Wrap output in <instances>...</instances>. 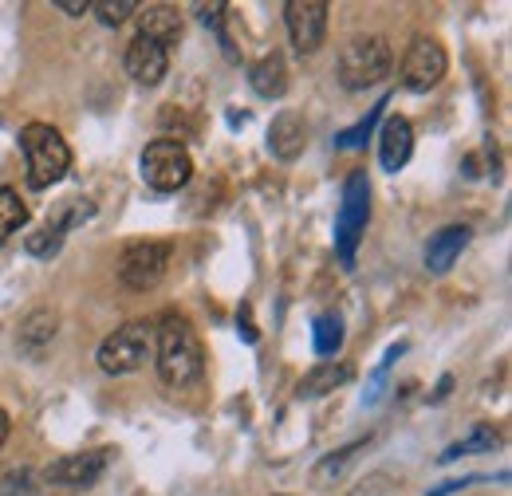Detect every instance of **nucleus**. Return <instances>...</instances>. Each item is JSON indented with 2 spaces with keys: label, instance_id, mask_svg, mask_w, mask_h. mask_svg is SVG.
<instances>
[{
  "label": "nucleus",
  "instance_id": "obj_3",
  "mask_svg": "<svg viewBox=\"0 0 512 496\" xmlns=\"http://www.w3.org/2000/svg\"><path fill=\"white\" fill-rule=\"evenodd\" d=\"M390 67H394V52H390V44L383 36H359V40H351L343 48L335 75H339V83L347 91H367V87L383 83L390 75Z\"/></svg>",
  "mask_w": 512,
  "mask_h": 496
},
{
  "label": "nucleus",
  "instance_id": "obj_29",
  "mask_svg": "<svg viewBox=\"0 0 512 496\" xmlns=\"http://www.w3.org/2000/svg\"><path fill=\"white\" fill-rule=\"evenodd\" d=\"M56 8L67 12V16H83V12H91V4H87V0H56Z\"/></svg>",
  "mask_w": 512,
  "mask_h": 496
},
{
  "label": "nucleus",
  "instance_id": "obj_17",
  "mask_svg": "<svg viewBox=\"0 0 512 496\" xmlns=\"http://www.w3.org/2000/svg\"><path fill=\"white\" fill-rule=\"evenodd\" d=\"M351 367L347 363H335V359H323L316 363L312 371L300 378V398H320L327 390H335V386H343V382H351Z\"/></svg>",
  "mask_w": 512,
  "mask_h": 496
},
{
  "label": "nucleus",
  "instance_id": "obj_22",
  "mask_svg": "<svg viewBox=\"0 0 512 496\" xmlns=\"http://www.w3.org/2000/svg\"><path fill=\"white\" fill-rule=\"evenodd\" d=\"M501 445V437H497V430H489V426H477L473 434L465 437V441H453L446 453L438 457L442 465H449V461H457V457H469V453H493Z\"/></svg>",
  "mask_w": 512,
  "mask_h": 496
},
{
  "label": "nucleus",
  "instance_id": "obj_26",
  "mask_svg": "<svg viewBox=\"0 0 512 496\" xmlns=\"http://www.w3.org/2000/svg\"><path fill=\"white\" fill-rule=\"evenodd\" d=\"M91 8L99 12V20H103V24H111V28H119L123 20H130V16L138 12V0H95Z\"/></svg>",
  "mask_w": 512,
  "mask_h": 496
},
{
  "label": "nucleus",
  "instance_id": "obj_30",
  "mask_svg": "<svg viewBox=\"0 0 512 496\" xmlns=\"http://www.w3.org/2000/svg\"><path fill=\"white\" fill-rule=\"evenodd\" d=\"M237 323H241V339H245V343H256V327H253V319H249V308H241V319H237Z\"/></svg>",
  "mask_w": 512,
  "mask_h": 496
},
{
  "label": "nucleus",
  "instance_id": "obj_18",
  "mask_svg": "<svg viewBox=\"0 0 512 496\" xmlns=\"http://www.w3.org/2000/svg\"><path fill=\"white\" fill-rule=\"evenodd\" d=\"M52 339H56V315L52 311H32L20 323V351H28V355H40Z\"/></svg>",
  "mask_w": 512,
  "mask_h": 496
},
{
  "label": "nucleus",
  "instance_id": "obj_12",
  "mask_svg": "<svg viewBox=\"0 0 512 496\" xmlns=\"http://www.w3.org/2000/svg\"><path fill=\"white\" fill-rule=\"evenodd\" d=\"M410 154H414V126H410V119H402V115L386 119L383 130H379V162H383V170L398 174L410 162Z\"/></svg>",
  "mask_w": 512,
  "mask_h": 496
},
{
  "label": "nucleus",
  "instance_id": "obj_6",
  "mask_svg": "<svg viewBox=\"0 0 512 496\" xmlns=\"http://www.w3.org/2000/svg\"><path fill=\"white\" fill-rule=\"evenodd\" d=\"M146 359H154V331H150L146 323L115 327V331L99 343V367H103L107 374L142 371Z\"/></svg>",
  "mask_w": 512,
  "mask_h": 496
},
{
  "label": "nucleus",
  "instance_id": "obj_5",
  "mask_svg": "<svg viewBox=\"0 0 512 496\" xmlns=\"http://www.w3.org/2000/svg\"><path fill=\"white\" fill-rule=\"evenodd\" d=\"M138 174H142L146 186L158 189V193H178V189L190 186L193 158L178 138H154L138 158Z\"/></svg>",
  "mask_w": 512,
  "mask_h": 496
},
{
  "label": "nucleus",
  "instance_id": "obj_24",
  "mask_svg": "<svg viewBox=\"0 0 512 496\" xmlns=\"http://www.w3.org/2000/svg\"><path fill=\"white\" fill-rule=\"evenodd\" d=\"M316 355H323V359H335L339 355V347H343V319L335 315V311H327V315H320L316 319Z\"/></svg>",
  "mask_w": 512,
  "mask_h": 496
},
{
  "label": "nucleus",
  "instance_id": "obj_1",
  "mask_svg": "<svg viewBox=\"0 0 512 496\" xmlns=\"http://www.w3.org/2000/svg\"><path fill=\"white\" fill-rule=\"evenodd\" d=\"M154 363H158L162 382L174 386V390L201 382V374H205V351H201L193 327L182 315H166L162 319L158 339H154Z\"/></svg>",
  "mask_w": 512,
  "mask_h": 496
},
{
  "label": "nucleus",
  "instance_id": "obj_14",
  "mask_svg": "<svg viewBox=\"0 0 512 496\" xmlns=\"http://www.w3.org/2000/svg\"><path fill=\"white\" fill-rule=\"evenodd\" d=\"M469 225H446V229H438L430 241H426V268L430 272H449L453 264H457V256L465 252V245H469Z\"/></svg>",
  "mask_w": 512,
  "mask_h": 496
},
{
  "label": "nucleus",
  "instance_id": "obj_28",
  "mask_svg": "<svg viewBox=\"0 0 512 496\" xmlns=\"http://www.w3.org/2000/svg\"><path fill=\"white\" fill-rule=\"evenodd\" d=\"M402 351H406V343H394V347H390V351L383 355L379 371H375V378H371V390L363 394V402H367V406H375V402H379V394H383V378H386V371H390V363H394V359H398Z\"/></svg>",
  "mask_w": 512,
  "mask_h": 496
},
{
  "label": "nucleus",
  "instance_id": "obj_4",
  "mask_svg": "<svg viewBox=\"0 0 512 496\" xmlns=\"http://www.w3.org/2000/svg\"><path fill=\"white\" fill-rule=\"evenodd\" d=\"M367 221H371V182H367V170H355L343 182V201L335 217V252L343 264H355V248L367 233Z\"/></svg>",
  "mask_w": 512,
  "mask_h": 496
},
{
  "label": "nucleus",
  "instance_id": "obj_11",
  "mask_svg": "<svg viewBox=\"0 0 512 496\" xmlns=\"http://www.w3.org/2000/svg\"><path fill=\"white\" fill-rule=\"evenodd\" d=\"M127 75L134 83H142V87H158L162 79H166V71H170V52L162 48V44H154V40H146V36H134L127 44Z\"/></svg>",
  "mask_w": 512,
  "mask_h": 496
},
{
  "label": "nucleus",
  "instance_id": "obj_19",
  "mask_svg": "<svg viewBox=\"0 0 512 496\" xmlns=\"http://www.w3.org/2000/svg\"><path fill=\"white\" fill-rule=\"evenodd\" d=\"M367 441H351V445H343V449H335V453H327L320 465L312 469V485L316 489H327V485H335L343 473H347V465L359 457V449H363Z\"/></svg>",
  "mask_w": 512,
  "mask_h": 496
},
{
  "label": "nucleus",
  "instance_id": "obj_16",
  "mask_svg": "<svg viewBox=\"0 0 512 496\" xmlns=\"http://www.w3.org/2000/svg\"><path fill=\"white\" fill-rule=\"evenodd\" d=\"M249 87H253L260 99H284V91H288V63L284 56H264V60H256L249 67Z\"/></svg>",
  "mask_w": 512,
  "mask_h": 496
},
{
  "label": "nucleus",
  "instance_id": "obj_9",
  "mask_svg": "<svg viewBox=\"0 0 512 496\" xmlns=\"http://www.w3.org/2000/svg\"><path fill=\"white\" fill-rule=\"evenodd\" d=\"M111 465V449H83V453H71L48 465L44 481L48 485H60V489H91Z\"/></svg>",
  "mask_w": 512,
  "mask_h": 496
},
{
  "label": "nucleus",
  "instance_id": "obj_25",
  "mask_svg": "<svg viewBox=\"0 0 512 496\" xmlns=\"http://www.w3.org/2000/svg\"><path fill=\"white\" fill-rule=\"evenodd\" d=\"M197 16H201V24L221 40V48H225V56L229 60H237V48H233V40H229V28H225V4H201L197 8Z\"/></svg>",
  "mask_w": 512,
  "mask_h": 496
},
{
  "label": "nucleus",
  "instance_id": "obj_21",
  "mask_svg": "<svg viewBox=\"0 0 512 496\" xmlns=\"http://www.w3.org/2000/svg\"><path fill=\"white\" fill-rule=\"evenodd\" d=\"M24 225H28V205L12 186H0V245H8L12 233H20Z\"/></svg>",
  "mask_w": 512,
  "mask_h": 496
},
{
  "label": "nucleus",
  "instance_id": "obj_20",
  "mask_svg": "<svg viewBox=\"0 0 512 496\" xmlns=\"http://www.w3.org/2000/svg\"><path fill=\"white\" fill-rule=\"evenodd\" d=\"M386 107H390V95H383V99H379V103H375V107H371V111H367L355 126L339 130V134H335V146H339V150H359V146L375 134V126H379V119L386 115Z\"/></svg>",
  "mask_w": 512,
  "mask_h": 496
},
{
  "label": "nucleus",
  "instance_id": "obj_13",
  "mask_svg": "<svg viewBox=\"0 0 512 496\" xmlns=\"http://www.w3.org/2000/svg\"><path fill=\"white\" fill-rule=\"evenodd\" d=\"M304 142H308V126L296 111H280L272 126H268V150L272 158L280 162H296L304 154Z\"/></svg>",
  "mask_w": 512,
  "mask_h": 496
},
{
  "label": "nucleus",
  "instance_id": "obj_7",
  "mask_svg": "<svg viewBox=\"0 0 512 496\" xmlns=\"http://www.w3.org/2000/svg\"><path fill=\"white\" fill-rule=\"evenodd\" d=\"M446 48L438 44V40H430V36H418L410 48H406V56H402V67H398V75H402V87L406 91H414V95H426L430 87H438L442 83V75H446Z\"/></svg>",
  "mask_w": 512,
  "mask_h": 496
},
{
  "label": "nucleus",
  "instance_id": "obj_10",
  "mask_svg": "<svg viewBox=\"0 0 512 496\" xmlns=\"http://www.w3.org/2000/svg\"><path fill=\"white\" fill-rule=\"evenodd\" d=\"M284 24H288V36H292L296 52L312 56L327 36V4L323 0H288L284 4Z\"/></svg>",
  "mask_w": 512,
  "mask_h": 496
},
{
  "label": "nucleus",
  "instance_id": "obj_27",
  "mask_svg": "<svg viewBox=\"0 0 512 496\" xmlns=\"http://www.w3.org/2000/svg\"><path fill=\"white\" fill-rule=\"evenodd\" d=\"M0 496H36V477L32 469H16L0 477Z\"/></svg>",
  "mask_w": 512,
  "mask_h": 496
},
{
  "label": "nucleus",
  "instance_id": "obj_32",
  "mask_svg": "<svg viewBox=\"0 0 512 496\" xmlns=\"http://www.w3.org/2000/svg\"><path fill=\"white\" fill-rule=\"evenodd\" d=\"M4 437H8V414H4V406H0V445H4Z\"/></svg>",
  "mask_w": 512,
  "mask_h": 496
},
{
  "label": "nucleus",
  "instance_id": "obj_8",
  "mask_svg": "<svg viewBox=\"0 0 512 496\" xmlns=\"http://www.w3.org/2000/svg\"><path fill=\"white\" fill-rule=\"evenodd\" d=\"M166 264H170V245H162V241H134L119 256V280L127 288H134V292H146V288H154L166 276Z\"/></svg>",
  "mask_w": 512,
  "mask_h": 496
},
{
  "label": "nucleus",
  "instance_id": "obj_15",
  "mask_svg": "<svg viewBox=\"0 0 512 496\" xmlns=\"http://www.w3.org/2000/svg\"><path fill=\"white\" fill-rule=\"evenodd\" d=\"M138 36L170 48L182 40V12L174 4H150L142 16H138Z\"/></svg>",
  "mask_w": 512,
  "mask_h": 496
},
{
  "label": "nucleus",
  "instance_id": "obj_31",
  "mask_svg": "<svg viewBox=\"0 0 512 496\" xmlns=\"http://www.w3.org/2000/svg\"><path fill=\"white\" fill-rule=\"evenodd\" d=\"M449 386H453V378H449V374H446V378L438 382V390H434V402H442V398H446V394H449Z\"/></svg>",
  "mask_w": 512,
  "mask_h": 496
},
{
  "label": "nucleus",
  "instance_id": "obj_2",
  "mask_svg": "<svg viewBox=\"0 0 512 496\" xmlns=\"http://www.w3.org/2000/svg\"><path fill=\"white\" fill-rule=\"evenodd\" d=\"M20 150L28 162V186L32 189H52L56 182H64V174L71 170V150L56 126L28 123L20 130Z\"/></svg>",
  "mask_w": 512,
  "mask_h": 496
},
{
  "label": "nucleus",
  "instance_id": "obj_23",
  "mask_svg": "<svg viewBox=\"0 0 512 496\" xmlns=\"http://www.w3.org/2000/svg\"><path fill=\"white\" fill-rule=\"evenodd\" d=\"M64 237H67L64 225H60V221H48L44 229L28 233L24 248H28V256H36V260H52V256H56V252L64 248Z\"/></svg>",
  "mask_w": 512,
  "mask_h": 496
}]
</instances>
